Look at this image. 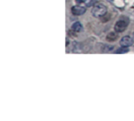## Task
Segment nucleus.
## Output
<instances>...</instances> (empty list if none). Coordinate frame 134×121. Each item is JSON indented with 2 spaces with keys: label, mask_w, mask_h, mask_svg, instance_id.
Returning a JSON list of instances; mask_svg holds the SVG:
<instances>
[{
  "label": "nucleus",
  "mask_w": 134,
  "mask_h": 121,
  "mask_svg": "<svg viewBox=\"0 0 134 121\" xmlns=\"http://www.w3.org/2000/svg\"><path fill=\"white\" fill-rule=\"evenodd\" d=\"M91 12H92V14H93V17H102L107 13V7L103 4L97 3L93 7Z\"/></svg>",
  "instance_id": "nucleus-1"
},
{
  "label": "nucleus",
  "mask_w": 134,
  "mask_h": 121,
  "mask_svg": "<svg viewBox=\"0 0 134 121\" xmlns=\"http://www.w3.org/2000/svg\"><path fill=\"white\" fill-rule=\"evenodd\" d=\"M129 19H122V20H119V21L116 22L115 25V31L118 33H120V32H122L124 31L126 28H127V26L129 24Z\"/></svg>",
  "instance_id": "nucleus-2"
},
{
  "label": "nucleus",
  "mask_w": 134,
  "mask_h": 121,
  "mask_svg": "<svg viewBox=\"0 0 134 121\" xmlns=\"http://www.w3.org/2000/svg\"><path fill=\"white\" fill-rule=\"evenodd\" d=\"M85 12H86V8L82 6H75L71 8V13L76 16L82 15L85 13Z\"/></svg>",
  "instance_id": "nucleus-3"
},
{
  "label": "nucleus",
  "mask_w": 134,
  "mask_h": 121,
  "mask_svg": "<svg viewBox=\"0 0 134 121\" xmlns=\"http://www.w3.org/2000/svg\"><path fill=\"white\" fill-rule=\"evenodd\" d=\"M132 44H133V39L130 36L128 35L124 36L120 40V45L123 47H129L132 46Z\"/></svg>",
  "instance_id": "nucleus-4"
},
{
  "label": "nucleus",
  "mask_w": 134,
  "mask_h": 121,
  "mask_svg": "<svg viewBox=\"0 0 134 121\" xmlns=\"http://www.w3.org/2000/svg\"><path fill=\"white\" fill-rule=\"evenodd\" d=\"M118 38H119V35L116 33V31H115V32H110V33H108V35L106 36L107 41H108V42H110V43L116 41V40L118 39Z\"/></svg>",
  "instance_id": "nucleus-5"
},
{
  "label": "nucleus",
  "mask_w": 134,
  "mask_h": 121,
  "mask_svg": "<svg viewBox=\"0 0 134 121\" xmlns=\"http://www.w3.org/2000/svg\"><path fill=\"white\" fill-rule=\"evenodd\" d=\"M71 29L75 32V31H80L82 29V25L80 22H75L72 24L71 26Z\"/></svg>",
  "instance_id": "nucleus-6"
},
{
  "label": "nucleus",
  "mask_w": 134,
  "mask_h": 121,
  "mask_svg": "<svg viewBox=\"0 0 134 121\" xmlns=\"http://www.w3.org/2000/svg\"><path fill=\"white\" fill-rule=\"evenodd\" d=\"M128 51H129V50L126 47L122 46L121 49H119L115 51V54H124V53H127Z\"/></svg>",
  "instance_id": "nucleus-7"
},
{
  "label": "nucleus",
  "mask_w": 134,
  "mask_h": 121,
  "mask_svg": "<svg viewBox=\"0 0 134 121\" xmlns=\"http://www.w3.org/2000/svg\"><path fill=\"white\" fill-rule=\"evenodd\" d=\"M108 1H109V2H112L113 0H108Z\"/></svg>",
  "instance_id": "nucleus-8"
}]
</instances>
